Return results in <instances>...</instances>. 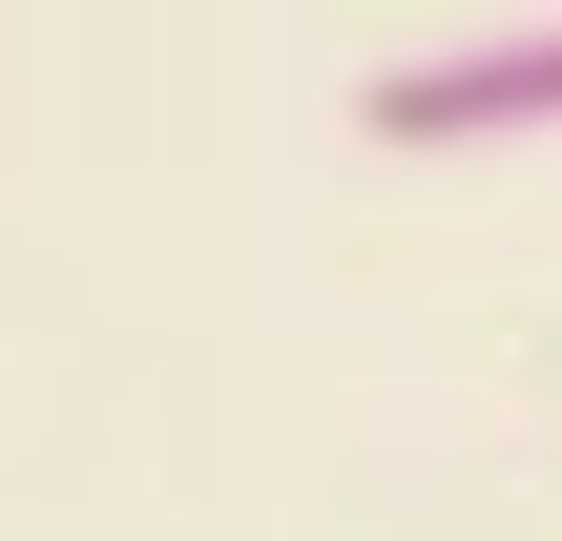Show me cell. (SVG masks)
<instances>
[{
  "label": "cell",
  "mask_w": 562,
  "mask_h": 541,
  "mask_svg": "<svg viewBox=\"0 0 562 541\" xmlns=\"http://www.w3.org/2000/svg\"><path fill=\"white\" fill-rule=\"evenodd\" d=\"M355 125H375L396 167H438V146H542V125H562V21L438 42V63H375V83H355Z\"/></svg>",
  "instance_id": "obj_1"
}]
</instances>
